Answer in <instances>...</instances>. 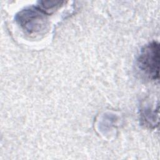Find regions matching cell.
<instances>
[{"mask_svg":"<svg viewBox=\"0 0 160 160\" xmlns=\"http://www.w3.org/2000/svg\"><path fill=\"white\" fill-rule=\"evenodd\" d=\"M15 19L22 29L31 34L44 32L48 25L46 14L36 7L21 10L16 15Z\"/></svg>","mask_w":160,"mask_h":160,"instance_id":"6da1fadb","label":"cell"},{"mask_svg":"<svg viewBox=\"0 0 160 160\" xmlns=\"http://www.w3.org/2000/svg\"><path fill=\"white\" fill-rule=\"evenodd\" d=\"M64 2L60 1H39V8L46 14H49L58 9Z\"/></svg>","mask_w":160,"mask_h":160,"instance_id":"3957f363","label":"cell"},{"mask_svg":"<svg viewBox=\"0 0 160 160\" xmlns=\"http://www.w3.org/2000/svg\"><path fill=\"white\" fill-rule=\"evenodd\" d=\"M159 44L152 41L145 45L141 50L137 59V65L148 78L158 79L159 70Z\"/></svg>","mask_w":160,"mask_h":160,"instance_id":"7a4b0ae2","label":"cell"}]
</instances>
